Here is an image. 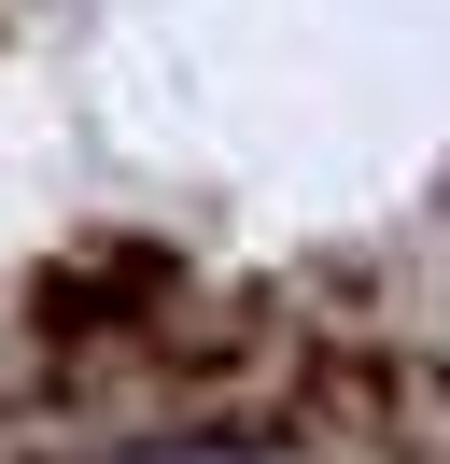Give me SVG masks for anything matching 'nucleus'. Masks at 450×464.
Listing matches in <instances>:
<instances>
[{
	"instance_id": "obj_1",
	"label": "nucleus",
	"mask_w": 450,
	"mask_h": 464,
	"mask_svg": "<svg viewBox=\"0 0 450 464\" xmlns=\"http://www.w3.org/2000/svg\"><path fill=\"white\" fill-rule=\"evenodd\" d=\"M112 464H268V450H240V436H141V450H112Z\"/></svg>"
}]
</instances>
